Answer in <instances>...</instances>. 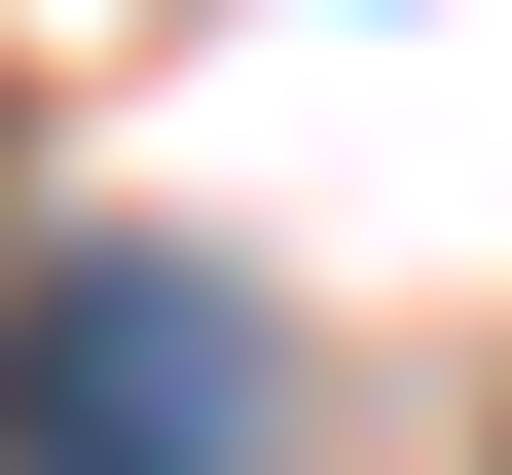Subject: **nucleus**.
<instances>
[{"instance_id": "obj_1", "label": "nucleus", "mask_w": 512, "mask_h": 475, "mask_svg": "<svg viewBox=\"0 0 512 475\" xmlns=\"http://www.w3.org/2000/svg\"><path fill=\"white\" fill-rule=\"evenodd\" d=\"M256 402H293V329L220 256H147V220L0 256V475H256Z\"/></svg>"}]
</instances>
